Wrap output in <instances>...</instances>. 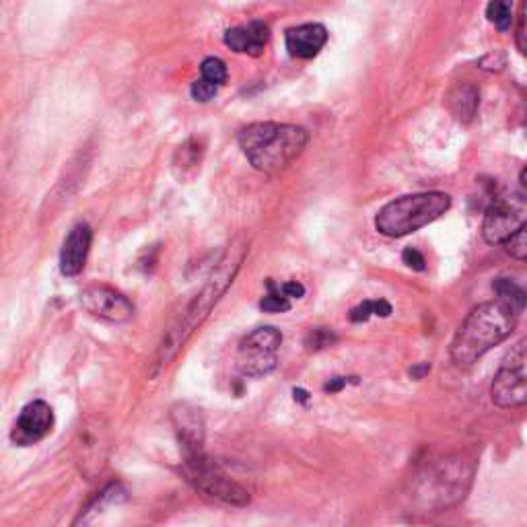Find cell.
Listing matches in <instances>:
<instances>
[{
    "label": "cell",
    "mask_w": 527,
    "mask_h": 527,
    "mask_svg": "<svg viewBox=\"0 0 527 527\" xmlns=\"http://www.w3.org/2000/svg\"><path fill=\"white\" fill-rule=\"evenodd\" d=\"M268 295L260 301V309L266 313H283L291 309V299L283 293V285H276L274 280H268Z\"/></svg>",
    "instance_id": "cell-22"
},
{
    "label": "cell",
    "mask_w": 527,
    "mask_h": 527,
    "mask_svg": "<svg viewBox=\"0 0 527 527\" xmlns=\"http://www.w3.org/2000/svg\"><path fill=\"white\" fill-rule=\"evenodd\" d=\"M402 260H404V264L408 266V268H412V270H425V256L423 254H420L418 250H414V248H408V250H404V254H402Z\"/></svg>",
    "instance_id": "cell-28"
},
{
    "label": "cell",
    "mask_w": 527,
    "mask_h": 527,
    "mask_svg": "<svg viewBox=\"0 0 527 527\" xmlns=\"http://www.w3.org/2000/svg\"><path fill=\"white\" fill-rule=\"evenodd\" d=\"M54 427V410L44 400L29 402L11 431V441L19 447H29L44 441Z\"/></svg>",
    "instance_id": "cell-11"
},
{
    "label": "cell",
    "mask_w": 527,
    "mask_h": 527,
    "mask_svg": "<svg viewBox=\"0 0 527 527\" xmlns=\"http://www.w3.org/2000/svg\"><path fill=\"white\" fill-rule=\"evenodd\" d=\"M486 19L499 31H509L513 23V0H490L486 5Z\"/></svg>",
    "instance_id": "cell-20"
},
{
    "label": "cell",
    "mask_w": 527,
    "mask_h": 527,
    "mask_svg": "<svg viewBox=\"0 0 527 527\" xmlns=\"http://www.w3.org/2000/svg\"><path fill=\"white\" fill-rule=\"evenodd\" d=\"M517 48L521 50V54L527 56V0L521 3V11H519V23H517Z\"/></svg>",
    "instance_id": "cell-27"
},
{
    "label": "cell",
    "mask_w": 527,
    "mask_h": 527,
    "mask_svg": "<svg viewBox=\"0 0 527 527\" xmlns=\"http://www.w3.org/2000/svg\"><path fill=\"white\" fill-rule=\"evenodd\" d=\"M243 258H245L243 245H233L231 250H227L217 260L202 289L184 305V309L178 313V318L171 322V326L163 334L149 371L153 379L159 377L173 363V359L180 355V350L194 336V332L206 322L210 311L217 307L221 297L233 285V278L237 276Z\"/></svg>",
    "instance_id": "cell-1"
},
{
    "label": "cell",
    "mask_w": 527,
    "mask_h": 527,
    "mask_svg": "<svg viewBox=\"0 0 527 527\" xmlns=\"http://www.w3.org/2000/svg\"><path fill=\"white\" fill-rule=\"evenodd\" d=\"M77 449L83 474L93 480L101 474L105 460H108V439H105L103 427H99V423H85V427L79 429Z\"/></svg>",
    "instance_id": "cell-13"
},
{
    "label": "cell",
    "mask_w": 527,
    "mask_h": 527,
    "mask_svg": "<svg viewBox=\"0 0 527 527\" xmlns=\"http://www.w3.org/2000/svg\"><path fill=\"white\" fill-rule=\"evenodd\" d=\"M295 400H299V402H307L309 400V394L307 392H303V390H295Z\"/></svg>",
    "instance_id": "cell-32"
},
{
    "label": "cell",
    "mask_w": 527,
    "mask_h": 527,
    "mask_svg": "<svg viewBox=\"0 0 527 527\" xmlns=\"http://www.w3.org/2000/svg\"><path fill=\"white\" fill-rule=\"evenodd\" d=\"M519 180H521V184H523V188L527 190V165L523 167V171H521V175H519Z\"/></svg>",
    "instance_id": "cell-33"
},
{
    "label": "cell",
    "mask_w": 527,
    "mask_h": 527,
    "mask_svg": "<svg viewBox=\"0 0 527 527\" xmlns=\"http://www.w3.org/2000/svg\"><path fill=\"white\" fill-rule=\"evenodd\" d=\"M270 42V27L264 21H250L245 25H237L225 31V44L237 54L262 56Z\"/></svg>",
    "instance_id": "cell-15"
},
{
    "label": "cell",
    "mask_w": 527,
    "mask_h": 527,
    "mask_svg": "<svg viewBox=\"0 0 527 527\" xmlns=\"http://www.w3.org/2000/svg\"><path fill=\"white\" fill-rule=\"evenodd\" d=\"M476 458L472 453H453L425 466L412 476L408 497L414 507L423 511H441L466 499L476 474Z\"/></svg>",
    "instance_id": "cell-2"
},
{
    "label": "cell",
    "mask_w": 527,
    "mask_h": 527,
    "mask_svg": "<svg viewBox=\"0 0 527 527\" xmlns=\"http://www.w3.org/2000/svg\"><path fill=\"white\" fill-rule=\"evenodd\" d=\"M219 89L221 87H217V85H213V83H208V81H204L202 77L192 85V97L196 99V101H200V103H206V101H210V99H213L217 93H219Z\"/></svg>",
    "instance_id": "cell-26"
},
{
    "label": "cell",
    "mask_w": 527,
    "mask_h": 527,
    "mask_svg": "<svg viewBox=\"0 0 527 527\" xmlns=\"http://www.w3.org/2000/svg\"><path fill=\"white\" fill-rule=\"evenodd\" d=\"M525 223H527L525 196L513 194L507 198H499L486 210L482 223V237L490 245H505Z\"/></svg>",
    "instance_id": "cell-9"
},
{
    "label": "cell",
    "mask_w": 527,
    "mask_h": 527,
    "mask_svg": "<svg viewBox=\"0 0 527 527\" xmlns=\"http://www.w3.org/2000/svg\"><path fill=\"white\" fill-rule=\"evenodd\" d=\"M283 293L289 299H301L305 295V287L301 283H297V280H291V283H285L283 285Z\"/></svg>",
    "instance_id": "cell-29"
},
{
    "label": "cell",
    "mask_w": 527,
    "mask_h": 527,
    "mask_svg": "<svg viewBox=\"0 0 527 527\" xmlns=\"http://www.w3.org/2000/svg\"><path fill=\"white\" fill-rule=\"evenodd\" d=\"M93 243V231L87 223H79L64 239L60 252V272L64 276H77L83 272Z\"/></svg>",
    "instance_id": "cell-14"
},
{
    "label": "cell",
    "mask_w": 527,
    "mask_h": 527,
    "mask_svg": "<svg viewBox=\"0 0 527 527\" xmlns=\"http://www.w3.org/2000/svg\"><path fill=\"white\" fill-rule=\"evenodd\" d=\"M81 307L97 320L110 324H126L132 320L134 305L116 289L93 285L81 293Z\"/></svg>",
    "instance_id": "cell-10"
},
{
    "label": "cell",
    "mask_w": 527,
    "mask_h": 527,
    "mask_svg": "<svg viewBox=\"0 0 527 527\" xmlns=\"http://www.w3.org/2000/svg\"><path fill=\"white\" fill-rule=\"evenodd\" d=\"M283 334L272 326H264L245 336L237 350V369L245 377H262L276 369L278 350Z\"/></svg>",
    "instance_id": "cell-8"
},
{
    "label": "cell",
    "mask_w": 527,
    "mask_h": 527,
    "mask_svg": "<svg viewBox=\"0 0 527 527\" xmlns=\"http://www.w3.org/2000/svg\"><path fill=\"white\" fill-rule=\"evenodd\" d=\"M287 50L293 58L311 60L322 52L328 42V29L322 23H303L291 27L285 35Z\"/></svg>",
    "instance_id": "cell-16"
},
{
    "label": "cell",
    "mask_w": 527,
    "mask_h": 527,
    "mask_svg": "<svg viewBox=\"0 0 527 527\" xmlns=\"http://www.w3.org/2000/svg\"><path fill=\"white\" fill-rule=\"evenodd\" d=\"M451 208V196L445 192L408 194L385 204L377 217L375 229L385 237H404L441 219Z\"/></svg>",
    "instance_id": "cell-5"
},
{
    "label": "cell",
    "mask_w": 527,
    "mask_h": 527,
    "mask_svg": "<svg viewBox=\"0 0 527 527\" xmlns=\"http://www.w3.org/2000/svg\"><path fill=\"white\" fill-rule=\"evenodd\" d=\"M447 103H449V110L455 116V120L462 122V124H470L478 112L480 91L470 83H462V85L451 89Z\"/></svg>",
    "instance_id": "cell-18"
},
{
    "label": "cell",
    "mask_w": 527,
    "mask_h": 527,
    "mask_svg": "<svg viewBox=\"0 0 527 527\" xmlns=\"http://www.w3.org/2000/svg\"><path fill=\"white\" fill-rule=\"evenodd\" d=\"M493 291H495L497 299L509 303L519 313L527 307V293L517 283H513L511 278H497L493 283Z\"/></svg>",
    "instance_id": "cell-19"
},
{
    "label": "cell",
    "mask_w": 527,
    "mask_h": 527,
    "mask_svg": "<svg viewBox=\"0 0 527 527\" xmlns=\"http://www.w3.org/2000/svg\"><path fill=\"white\" fill-rule=\"evenodd\" d=\"M171 423L178 435L182 458L184 455H194L204 451V414L198 406L190 402H178L171 408Z\"/></svg>",
    "instance_id": "cell-12"
},
{
    "label": "cell",
    "mask_w": 527,
    "mask_h": 527,
    "mask_svg": "<svg viewBox=\"0 0 527 527\" xmlns=\"http://www.w3.org/2000/svg\"><path fill=\"white\" fill-rule=\"evenodd\" d=\"M429 371H431V365H429V363H423V365H418V367L410 369V375L416 377V379H420L423 375H427Z\"/></svg>",
    "instance_id": "cell-31"
},
{
    "label": "cell",
    "mask_w": 527,
    "mask_h": 527,
    "mask_svg": "<svg viewBox=\"0 0 527 527\" xmlns=\"http://www.w3.org/2000/svg\"><path fill=\"white\" fill-rule=\"evenodd\" d=\"M490 398L499 408L527 404V336L505 355L493 385H490Z\"/></svg>",
    "instance_id": "cell-7"
},
{
    "label": "cell",
    "mask_w": 527,
    "mask_h": 527,
    "mask_svg": "<svg viewBox=\"0 0 527 527\" xmlns=\"http://www.w3.org/2000/svg\"><path fill=\"white\" fill-rule=\"evenodd\" d=\"M344 385H346V377H334V379H330V383H326L324 390L330 394H336L344 388Z\"/></svg>",
    "instance_id": "cell-30"
},
{
    "label": "cell",
    "mask_w": 527,
    "mask_h": 527,
    "mask_svg": "<svg viewBox=\"0 0 527 527\" xmlns=\"http://www.w3.org/2000/svg\"><path fill=\"white\" fill-rule=\"evenodd\" d=\"M182 468L186 480L202 495L231 507H248L252 503L250 490L243 488L217 462L210 460L206 451L184 455Z\"/></svg>",
    "instance_id": "cell-6"
},
{
    "label": "cell",
    "mask_w": 527,
    "mask_h": 527,
    "mask_svg": "<svg viewBox=\"0 0 527 527\" xmlns=\"http://www.w3.org/2000/svg\"><path fill=\"white\" fill-rule=\"evenodd\" d=\"M505 250L511 258L527 262V223L505 243Z\"/></svg>",
    "instance_id": "cell-25"
},
{
    "label": "cell",
    "mask_w": 527,
    "mask_h": 527,
    "mask_svg": "<svg viewBox=\"0 0 527 527\" xmlns=\"http://www.w3.org/2000/svg\"><path fill=\"white\" fill-rule=\"evenodd\" d=\"M519 311L497 299L474 307L451 340V359L462 367L474 365L490 348L501 344L517 326Z\"/></svg>",
    "instance_id": "cell-3"
},
{
    "label": "cell",
    "mask_w": 527,
    "mask_h": 527,
    "mask_svg": "<svg viewBox=\"0 0 527 527\" xmlns=\"http://www.w3.org/2000/svg\"><path fill=\"white\" fill-rule=\"evenodd\" d=\"M200 73L204 81L213 83L217 87H223L227 81V66L221 58H206L200 66Z\"/></svg>",
    "instance_id": "cell-23"
},
{
    "label": "cell",
    "mask_w": 527,
    "mask_h": 527,
    "mask_svg": "<svg viewBox=\"0 0 527 527\" xmlns=\"http://www.w3.org/2000/svg\"><path fill=\"white\" fill-rule=\"evenodd\" d=\"M204 159V143L200 138H190L173 155V173L180 182L192 180Z\"/></svg>",
    "instance_id": "cell-17"
},
{
    "label": "cell",
    "mask_w": 527,
    "mask_h": 527,
    "mask_svg": "<svg viewBox=\"0 0 527 527\" xmlns=\"http://www.w3.org/2000/svg\"><path fill=\"white\" fill-rule=\"evenodd\" d=\"M237 143L254 169L276 175L301 157L309 134L305 128L293 124L256 122L239 132Z\"/></svg>",
    "instance_id": "cell-4"
},
{
    "label": "cell",
    "mask_w": 527,
    "mask_h": 527,
    "mask_svg": "<svg viewBox=\"0 0 527 527\" xmlns=\"http://www.w3.org/2000/svg\"><path fill=\"white\" fill-rule=\"evenodd\" d=\"M390 313H392V305L388 301H363L359 303L357 307L350 309V322H355V324H361V322H367L369 318H373V315H379V318H390Z\"/></svg>",
    "instance_id": "cell-21"
},
{
    "label": "cell",
    "mask_w": 527,
    "mask_h": 527,
    "mask_svg": "<svg viewBox=\"0 0 527 527\" xmlns=\"http://www.w3.org/2000/svg\"><path fill=\"white\" fill-rule=\"evenodd\" d=\"M336 340H338V336L332 330H328V328H313L305 336V346H307V350H324V348L332 346Z\"/></svg>",
    "instance_id": "cell-24"
}]
</instances>
